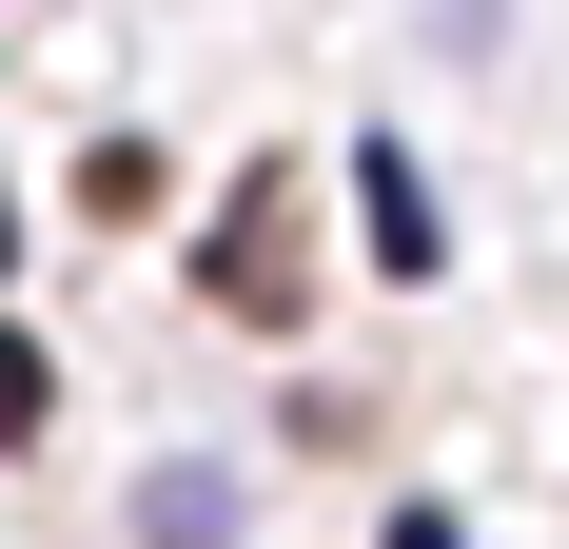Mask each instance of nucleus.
I'll return each mask as SVG.
<instances>
[{
    "label": "nucleus",
    "mask_w": 569,
    "mask_h": 549,
    "mask_svg": "<svg viewBox=\"0 0 569 549\" xmlns=\"http://www.w3.org/2000/svg\"><path fill=\"white\" fill-rule=\"evenodd\" d=\"M59 412V373H40V333H0V432H40Z\"/></svg>",
    "instance_id": "nucleus-3"
},
{
    "label": "nucleus",
    "mask_w": 569,
    "mask_h": 549,
    "mask_svg": "<svg viewBox=\"0 0 569 549\" xmlns=\"http://www.w3.org/2000/svg\"><path fill=\"white\" fill-rule=\"evenodd\" d=\"M0 256H20V197H0Z\"/></svg>",
    "instance_id": "nucleus-5"
},
{
    "label": "nucleus",
    "mask_w": 569,
    "mask_h": 549,
    "mask_svg": "<svg viewBox=\"0 0 569 549\" xmlns=\"http://www.w3.org/2000/svg\"><path fill=\"white\" fill-rule=\"evenodd\" d=\"M393 549H471V530H452V510H432V491H412V510H393Z\"/></svg>",
    "instance_id": "nucleus-4"
},
{
    "label": "nucleus",
    "mask_w": 569,
    "mask_h": 549,
    "mask_svg": "<svg viewBox=\"0 0 569 549\" xmlns=\"http://www.w3.org/2000/svg\"><path fill=\"white\" fill-rule=\"evenodd\" d=\"M138 530H158V549H236V471H158Z\"/></svg>",
    "instance_id": "nucleus-2"
},
{
    "label": "nucleus",
    "mask_w": 569,
    "mask_h": 549,
    "mask_svg": "<svg viewBox=\"0 0 569 549\" xmlns=\"http://www.w3.org/2000/svg\"><path fill=\"white\" fill-rule=\"evenodd\" d=\"M353 217H373V274H432V177L393 138H353Z\"/></svg>",
    "instance_id": "nucleus-1"
}]
</instances>
